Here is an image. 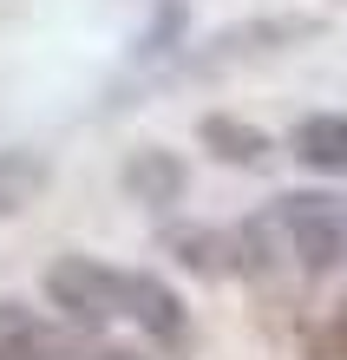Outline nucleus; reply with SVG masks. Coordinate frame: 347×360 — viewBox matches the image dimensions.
<instances>
[{
    "label": "nucleus",
    "mask_w": 347,
    "mask_h": 360,
    "mask_svg": "<svg viewBox=\"0 0 347 360\" xmlns=\"http://www.w3.org/2000/svg\"><path fill=\"white\" fill-rule=\"evenodd\" d=\"M39 288H46V302L66 314L72 328H105L132 302V269H112L99 256H59L39 275Z\"/></svg>",
    "instance_id": "f03ea898"
},
{
    "label": "nucleus",
    "mask_w": 347,
    "mask_h": 360,
    "mask_svg": "<svg viewBox=\"0 0 347 360\" xmlns=\"http://www.w3.org/2000/svg\"><path fill=\"white\" fill-rule=\"evenodd\" d=\"M92 360H151V354H138V347H99Z\"/></svg>",
    "instance_id": "f8f14e48"
},
{
    "label": "nucleus",
    "mask_w": 347,
    "mask_h": 360,
    "mask_svg": "<svg viewBox=\"0 0 347 360\" xmlns=\"http://www.w3.org/2000/svg\"><path fill=\"white\" fill-rule=\"evenodd\" d=\"M197 138H203V151H210L216 164H236V171H263V164L275 158V138L255 131V124L236 118V112H210V118H197Z\"/></svg>",
    "instance_id": "423d86ee"
},
{
    "label": "nucleus",
    "mask_w": 347,
    "mask_h": 360,
    "mask_svg": "<svg viewBox=\"0 0 347 360\" xmlns=\"http://www.w3.org/2000/svg\"><path fill=\"white\" fill-rule=\"evenodd\" d=\"M164 249L177 256L184 269L210 275V282H223V275H249V256H243V229H170Z\"/></svg>",
    "instance_id": "39448f33"
},
{
    "label": "nucleus",
    "mask_w": 347,
    "mask_h": 360,
    "mask_svg": "<svg viewBox=\"0 0 347 360\" xmlns=\"http://www.w3.org/2000/svg\"><path fill=\"white\" fill-rule=\"evenodd\" d=\"M315 347H321V354H334V360H347V302L328 314V328L315 334Z\"/></svg>",
    "instance_id": "9b49d317"
},
{
    "label": "nucleus",
    "mask_w": 347,
    "mask_h": 360,
    "mask_svg": "<svg viewBox=\"0 0 347 360\" xmlns=\"http://www.w3.org/2000/svg\"><path fill=\"white\" fill-rule=\"evenodd\" d=\"M289 158L315 177H347V118L341 112H315L289 131Z\"/></svg>",
    "instance_id": "6e6552de"
},
{
    "label": "nucleus",
    "mask_w": 347,
    "mask_h": 360,
    "mask_svg": "<svg viewBox=\"0 0 347 360\" xmlns=\"http://www.w3.org/2000/svg\"><path fill=\"white\" fill-rule=\"evenodd\" d=\"M125 314H132L151 341L190 347V314H184L177 295H170V282H158V275H132V302H125Z\"/></svg>",
    "instance_id": "0eeeda50"
},
{
    "label": "nucleus",
    "mask_w": 347,
    "mask_h": 360,
    "mask_svg": "<svg viewBox=\"0 0 347 360\" xmlns=\"http://www.w3.org/2000/svg\"><path fill=\"white\" fill-rule=\"evenodd\" d=\"M295 39H315V20H243V27H229V33H216L210 46H197L184 59V79H210V72H236V66H255V59H269V53H289Z\"/></svg>",
    "instance_id": "7ed1b4c3"
},
{
    "label": "nucleus",
    "mask_w": 347,
    "mask_h": 360,
    "mask_svg": "<svg viewBox=\"0 0 347 360\" xmlns=\"http://www.w3.org/2000/svg\"><path fill=\"white\" fill-rule=\"evenodd\" d=\"M46 184H53V171H46L39 151H0V223H13L20 210H33L46 197Z\"/></svg>",
    "instance_id": "1a4fd4ad"
},
{
    "label": "nucleus",
    "mask_w": 347,
    "mask_h": 360,
    "mask_svg": "<svg viewBox=\"0 0 347 360\" xmlns=\"http://www.w3.org/2000/svg\"><path fill=\"white\" fill-rule=\"evenodd\" d=\"M341 7H347V0H341Z\"/></svg>",
    "instance_id": "ddd939ff"
},
{
    "label": "nucleus",
    "mask_w": 347,
    "mask_h": 360,
    "mask_svg": "<svg viewBox=\"0 0 347 360\" xmlns=\"http://www.w3.org/2000/svg\"><path fill=\"white\" fill-rule=\"evenodd\" d=\"M125 190H132V203H144V210H170L184 197V184H190V171H184V158L177 151H164V144H138L132 158H125Z\"/></svg>",
    "instance_id": "20e7f679"
},
{
    "label": "nucleus",
    "mask_w": 347,
    "mask_h": 360,
    "mask_svg": "<svg viewBox=\"0 0 347 360\" xmlns=\"http://www.w3.org/2000/svg\"><path fill=\"white\" fill-rule=\"evenodd\" d=\"M269 223L282 229V249L295 256L301 275H334L347 262V210L321 190H289L275 197Z\"/></svg>",
    "instance_id": "f257e3e1"
},
{
    "label": "nucleus",
    "mask_w": 347,
    "mask_h": 360,
    "mask_svg": "<svg viewBox=\"0 0 347 360\" xmlns=\"http://www.w3.org/2000/svg\"><path fill=\"white\" fill-rule=\"evenodd\" d=\"M0 360H59V341L20 302H0Z\"/></svg>",
    "instance_id": "9d476101"
}]
</instances>
